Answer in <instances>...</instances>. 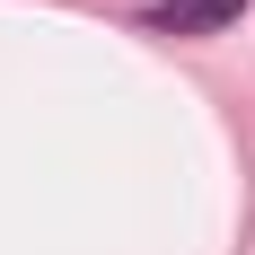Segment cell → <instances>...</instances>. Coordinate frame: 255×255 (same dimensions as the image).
Instances as JSON below:
<instances>
[{
  "instance_id": "cell-1",
  "label": "cell",
  "mask_w": 255,
  "mask_h": 255,
  "mask_svg": "<svg viewBox=\"0 0 255 255\" xmlns=\"http://www.w3.org/2000/svg\"><path fill=\"white\" fill-rule=\"evenodd\" d=\"M247 0H158L150 26H167V35H211V26H229Z\"/></svg>"
}]
</instances>
